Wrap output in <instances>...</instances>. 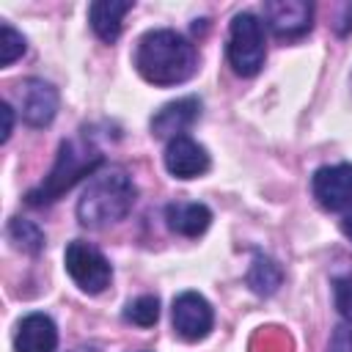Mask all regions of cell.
I'll list each match as a JSON object with an SVG mask.
<instances>
[{"mask_svg": "<svg viewBox=\"0 0 352 352\" xmlns=\"http://www.w3.org/2000/svg\"><path fill=\"white\" fill-rule=\"evenodd\" d=\"M135 69L151 85H179L195 74L198 52L187 36L170 28H154L138 38Z\"/></svg>", "mask_w": 352, "mask_h": 352, "instance_id": "1", "label": "cell"}, {"mask_svg": "<svg viewBox=\"0 0 352 352\" xmlns=\"http://www.w3.org/2000/svg\"><path fill=\"white\" fill-rule=\"evenodd\" d=\"M135 198H138V187H135L132 176L118 165H104L88 179V184L80 195L77 220L85 228L116 226L132 212Z\"/></svg>", "mask_w": 352, "mask_h": 352, "instance_id": "2", "label": "cell"}, {"mask_svg": "<svg viewBox=\"0 0 352 352\" xmlns=\"http://www.w3.org/2000/svg\"><path fill=\"white\" fill-rule=\"evenodd\" d=\"M102 165H104V157L99 154V148L94 143H88L85 138H69V140L60 143L58 157H55V165L47 173V179L38 187H33L25 195V201L30 206L52 204L63 192H69L82 176H94Z\"/></svg>", "mask_w": 352, "mask_h": 352, "instance_id": "3", "label": "cell"}, {"mask_svg": "<svg viewBox=\"0 0 352 352\" xmlns=\"http://www.w3.org/2000/svg\"><path fill=\"white\" fill-rule=\"evenodd\" d=\"M267 60V38H264V22L250 14L239 11L234 14L228 25V63L239 77H256Z\"/></svg>", "mask_w": 352, "mask_h": 352, "instance_id": "4", "label": "cell"}, {"mask_svg": "<svg viewBox=\"0 0 352 352\" xmlns=\"http://www.w3.org/2000/svg\"><path fill=\"white\" fill-rule=\"evenodd\" d=\"M63 264L69 278L85 292V294H102L110 280H113V267L110 261L102 256V250H96L94 245L82 242V239H72L66 245L63 253Z\"/></svg>", "mask_w": 352, "mask_h": 352, "instance_id": "5", "label": "cell"}, {"mask_svg": "<svg viewBox=\"0 0 352 352\" xmlns=\"http://www.w3.org/2000/svg\"><path fill=\"white\" fill-rule=\"evenodd\" d=\"M170 322H173V330L179 338L195 344V341H204L212 327H214V311L209 305V300L198 292H182L176 300H173V308H170Z\"/></svg>", "mask_w": 352, "mask_h": 352, "instance_id": "6", "label": "cell"}, {"mask_svg": "<svg viewBox=\"0 0 352 352\" xmlns=\"http://www.w3.org/2000/svg\"><path fill=\"white\" fill-rule=\"evenodd\" d=\"M311 192L316 204L327 212L352 209V162L322 165L311 176Z\"/></svg>", "mask_w": 352, "mask_h": 352, "instance_id": "7", "label": "cell"}, {"mask_svg": "<svg viewBox=\"0 0 352 352\" xmlns=\"http://www.w3.org/2000/svg\"><path fill=\"white\" fill-rule=\"evenodd\" d=\"M264 25L283 41L302 38L314 28V3L305 0H267Z\"/></svg>", "mask_w": 352, "mask_h": 352, "instance_id": "8", "label": "cell"}, {"mask_svg": "<svg viewBox=\"0 0 352 352\" xmlns=\"http://www.w3.org/2000/svg\"><path fill=\"white\" fill-rule=\"evenodd\" d=\"M162 162H165V170L173 179H195V176H204L209 170V165H212L209 151L198 140H192L190 135H179V138L168 140L165 154H162Z\"/></svg>", "mask_w": 352, "mask_h": 352, "instance_id": "9", "label": "cell"}, {"mask_svg": "<svg viewBox=\"0 0 352 352\" xmlns=\"http://www.w3.org/2000/svg\"><path fill=\"white\" fill-rule=\"evenodd\" d=\"M22 121L33 129H41V126H50L52 118L58 116V88L41 77H30L22 82Z\"/></svg>", "mask_w": 352, "mask_h": 352, "instance_id": "10", "label": "cell"}, {"mask_svg": "<svg viewBox=\"0 0 352 352\" xmlns=\"http://www.w3.org/2000/svg\"><path fill=\"white\" fill-rule=\"evenodd\" d=\"M201 118V99L198 96H182L168 104H162L151 116V135L154 138H179L184 135L195 121Z\"/></svg>", "mask_w": 352, "mask_h": 352, "instance_id": "11", "label": "cell"}, {"mask_svg": "<svg viewBox=\"0 0 352 352\" xmlns=\"http://www.w3.org/2000/svg\"><path fill=\"white\" fill-rule=\"evenodd\" d=\"M16 352H55L58 349V327L47 314H28L14 333Z\"/></svg>", "mask_w": 352, "mask_h": 352, "instance_id": "12", "label": "cell"}, {"mask_svg": "<svg viewBox=\"0 0 352 352\" xmlns=\"http://www.w3.org/2000/svg\"><path fill=\"white\" fill-rule=\"evenodd\" d=\"M165 223L179 236H201L212 226V209L198 201H173L165 206Z\"/></svg>", "mask_w": 352, "mask_h": 352, "instance_id": "13", "label": "cell"}, {"mask_svg": "<svg viewBox=\"0 0 352 352\" xmlns=\"http://www.w3.org/2000/svg\"><path fill=\"white\" fill-rule=\"evenodd\" d=\"M135 3L129 0H96L88 6V22H91V30L104 41V44H113L118 41L121 36V28H124V16L132 11Z\"/></svg>", "mask_w": 352, "mask_h": 352, "instance_id": "14", "label": "cell"}, {"mask_svg": "<svg viewBox=\"0 0 352 352\" xmlns=\"http://www.w3.org/2000/svg\"><path fill=\"white\" fill-rule=\"evenodd\" d=\"M245 280H248V286H250L253 294L270 297V294H275L278 286L283 283V270L278 267L275 258H270V256H264V253H256L253 261H250V267H248Z\"/></svg>", "mask_w": 352, "mask_h": 352, "instance_id": "15", "label": "cell"}, {"mask_svg": "<svg viewBox=\"0 0 352 352\" xmlns=\"http://www.w3.org/2000/svg\"><path fill=\"white\" fill-rule=\"evenodd\" d=\"M8 239L14 242V248L25 250V253H41L44 250V231L33 223V220H25V217H11L8 220V228H6Z\"/></svg>", "mask_w": 352, "mask_h": 352, "instance_id": "16", "label": "cell"}, {"mask_svg": "<svg viewBox=\"0 0 352 352\" xmlns=\"http://www.w3.org/2000/svg\"><path fill=\"white\" fill-rule=\"evenodd\" d=\"M124 319L138 327H151L160 319V297L157 294H140L124 308Z\"/></svg>", "mask_w": 352, "mask_h": 352, "instance_id": "17", "label": "cell"}, {"mask_svg": "<svg viewBox=\"0 0 352 352\" xmlns=\"http://www.w3.org/2000/svg\"><path fill=\"white\" fill-rule=\"evenodd\" d=\"M25 50H28L25 36L14 25L3 22L0 25V66H11L16 58L25 55Z\"/></svg>", "mask_w": 352, "mask_h": 352, "instance_id": "18", "label": "cell"}, {"mask_svg": "<svg viewBox=\"0 0 352 352\" xmlns=\"http://www.w3.org/2000/svg\"><path fill=\"white\" fill-rule=\"evenodd\" d=\"M336 311L352 324V280H336Z\"/></svg>", "mask_w": 352, "mask_h": 352, "instance_id": "19", "label": "cell"}, {"mask_svg": "<svg viewBox=\"0 0 352 352\" xmlns=\"http://www.w3.org/2000/svg\"><path fill=\"white\" fill-rule=\"evenodd\" d=\"M327 352H352V327L349 324H338L333 330V338H330Z\"/></svg>", "mask_w": 352, "mask_h": 352, "instance_id": "20", "label": "cell"}, {"mask_svg": "<svg viewBox=\"0 0 352 352\" xmlns=\"http://www.w3.org/2000/svg\"><path fill=\"white\" fill-rule=\"evenodd\" d=\"M0 113H3V135H0V140L6 143L11 138V132H14V107L8 102H3L0 104Z\"/></svg>", "mask_w": 352, "mask_h": 352, "instance_id": "21", "label": "cell"}, {"mask_svg": "<svg viewBox=\"0 0 352 352\" xmlns=\"http://www.w3.org/2000/svg\"><path fill=\"white\" fill-rule=\"evenodd\" d=\"M336 30H338L341 36L352 33V3H349V6H344V19H341V22H336Z\"/></svg>", "mask_w": 352, "mask_h": 352, "instance_id": "22", "label": "cell"}, {"mask_svg": "<svg viewBox=\"0 0 352 352\" xmlns=\"http://www.w3.org/2000/svg\"><path fill=\"white\" fill-rule=\"evenodd\" d=\"M341 231H344V236L352 242V212H349V214L341 220Z\"/></svg>", "mask_w": 352, "mask_h": 352, "instance_id": "23", "label": "cell"}, {"mask_svg": "<svg viewBox=\"0 0 352 352\" xmlns=\"http://www.w3.org/2000/svg\"><path fill=\"white\" fill-rule=\"evenodd\" d=\"M72 352H99V346H94V344H82V346H77V349H72Z\"/></svg>", "mask_w": 352, "mask_h": 352, "instance_id": "24", "label": "cell"}, {"mask_svg": "<svg viewBox=\"0 0 352 352\" xmlns=\"http://www.w3.org/2000/svg\"><path fill=\"white\" fill-rule=\"evenodd\" d=\"M349 82H352V77H349Z\"/></svg>", "mask_w": 352, "mask_h": 352, "instance_id": "25", "label": "cell"}]
</instances>
